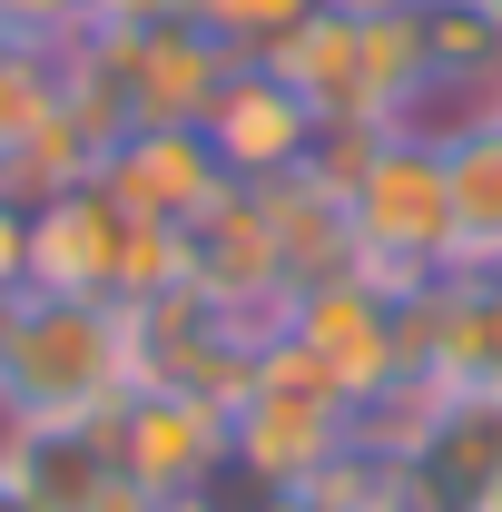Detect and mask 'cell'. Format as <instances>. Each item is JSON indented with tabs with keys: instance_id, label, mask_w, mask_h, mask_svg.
<instances>
[{
	"instance_id": "cell-9",
	"label": "cell",
	"mask_w": 502,
	"mask_h": 512,
	"mask_svg": "<svg viewBox=\"0 0 502 512\" xmlns=\"http://www.w3.org/2000/svg\"><path fill=\"white\" fill-rule=\"evenodd\" d=\"M266 512H394V503H384V463H375V453H355V463H335L325 483L266 493Z\"/></svg>"
},
{
	"instance_id": "cell-11",
	"label": "cell",
	"mask_w": 502,
	"mask_h": 512,
	"mask_svg": "<svg viewBox=\"0 0 502 512\" xmlns=\"http://www.w3.org/2000/svg\"><path fill=\"white\" fill-rule=\"evenodd\" d=\"M20 276H30V207L0 197V296H20Z\"/></svg>"
},
{
	"instance_id": "cell-15",
	"label": "cell",
	"mask_w": 502,
	"mask_h": 512,
	"mask_svg": "<svg viewBox=\"0 0 502 512\" xmlns=\"http://www.w3.org/2000/svg\"><path fill=\"white\" fill-rule=\"evenodd\" d=\"M493 119H502V99H493Z\"/></svg>"
},
{
	"instance_id": "cell-7",
	"label": "cell",
	"mask_w": 502,
	"mask_h": 512,
	"mask_svg": "<svg viewBox=\"0 0 502 512\" xmlns=\"http://www.w3.org/2000/svg\"><path fill=\"white\" fill-rule=\"evenodd\" d=\"M443 188H453V276H502V119L443 138Z\"/></svg>"
},
{
	"instance_id": "cell-14",
	"label": "cell",
	"mask_w": 502,
	"mask_h": 512,
	"mask_svg": "<svg viewBox=\"0 0 502 512\" xmlns=\"http://www.w3.org/2000/svg\"><path fill=\"white\" fill-rule=\"evenodd\" d=\"M355 10H414V0H355Z\"/></svg>"
},
{
	"instance_id": "cell-3",
	"label": "cell",
	"mask_w": 502,
	"mask_h": 512,
	"mask_svg": "<svg viewBox=\"0 0 502 512\" xmlns=\"http://www.w3.org/2000/svg\"><path fill=\"white\" fill-rule=\"evenodd\" d=\"M89 434H99V453L119 463V483L148 512H188L197 493L227 473V404H207L188 384H138Z\"/></svg>"
},
{
	"instance_id": "cell-13",
	"label": "cell",
	"mask_w": 502,
	"mask_h": 512,
	"mask_svg": "<svg viewBox=\"0 0 502 512\" xmlns=\"http://www.w3.org/2000/svg\"><path fill=\"white\" fill-rule=\"evenodd\" d=\"M0 512H40V503H30V493H20V483H10V473H0Z\"/></svg>"
},
{
	"instance_id": "cell-1",
	"label": "cell",
	"mask_w": 502,
	"mask_h": 512,
	"mask_svg": "<svg viewBox=\"0 0 502 512\" xmlns=\"http://www.w3.org/2000/svg\"><path fill=\"white\" fill-rule=\"evenodd\" d=\"M119 394H138L128 306L0 296V424H99Z\"/></svg>"
},
{
	"instance_id": "cell-6",
	"label": "cell",
	"mask_w": 502,
	"mask_h": 512,
	"mask_svg": "<svg viewBox=\"0 0 502 512\" xmlns=\"http://www.w3.org/2000/svg\"><path fill=\"white\" fill-rule=\"evenodd\" d=\"M119 247L128 217L99 188H69L50 207H30V296H89V306H119Z\"/></svg>"
},
{
	"instance_id": "cell-2",
	"label": "cell",
	"mask_w": 502,
	"mask_h": 512,
	"mask_svg": "<svg viewBox=\"0 0 502 512\" xmlns=\"http://www.w3.org/2000/svg\"><path fill=\"white\" fill-rule=\"evenodd\" d=\"M335 197H345V227H355V266H365L375 286L424 296V286L453 276V188H443V148L434 138L384 128Z\"/></svg>"
},
{
	"instance_id": "cell-5",
	"label": "cell",
	"mask_w": 502,
	"mask_h": 512,
	"mask_svg": "<svg viewBox=\"0 0 502 512\" xmlns=\"http://www.w3.org/2000/svg\"><path fill=\"white\" fill-rule=\"evenodd\" d=\"M89 188L109 197L119 217H148V227H188V217H197V207H207L217 188H227V178H217V158H207V138H197V128H119Z\"/></svg>"
},
{
	"instance_id": "cell-8",
	"label": "cell",
	"mask_w": 502,
	"mask_h": 512,
	"mask_svg": "<svg viewBox=\"0 0 502 512\" xmlns=\"http://www.w3.org/2000/svg\"><path fill=\"white\" fill-rule=\"evenodd\" d=\"M315 10H325V0H197L188 20L207 30V40H227L237 60H266L286 30H306Z\"/></svg>"
},
{
	"instance_id": "cell-10",
	"label": "cell",
	"mask_w": 502,
	"mask_h": 512,
	"mask_svg": "<svg viewBox=\"0 0 502 512\" xmlns=\"http://www.w3.org/2000/svg\"><path fill=\"white\" fill-rule=\"evenodd\" d=\"M69 30H89L79 0H0V40H20V50H50Z\"/></svg>"
},
{
	"instance_id": "cell-12",
	"label": "cell",
	"mask_w": 502,
	"mask_h": 512,
	"mask_svg": "<svg viewBox=\"0 0 502 512\" xmlns=\"http://www.w3.org/2000/svg\"><path fill=\"white\" fill-rule=\"evenodd\" d=\"M79 10H89V30H109V20H128V10H138V0H79Z\"/></svg>"
},
{
	"instance_id": "cell-4",
	"label": "cell",
	"mask_w": 502,
	"mask_h": 512,
	"mask_svg": "<svg viewBox=\"0 0 502 512\" xmlns=\"http://www.w3.org/2000/svg\"><path fill=\"white\" fill-rule=\"evenodd\" d=\"M197 138H207V158H217L227 188H276V178H296V168L315 158L325 128L306 119V99H296L276 69L247 60L227 89H217V109L197 119Z\"/></svg>"
}]
</instances>
